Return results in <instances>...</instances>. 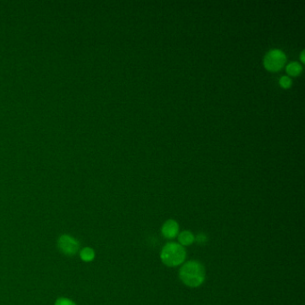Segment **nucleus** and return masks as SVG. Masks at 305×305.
Masks as SVG:
<instances>
[{
    "mask_svg": "<svg viewBox=\"0 0 305 305\" xmlns=\"http://www.w3.org/2000/svg\"><path fill=\"white\" fill-rule=\"evenodd\" d=\"M180 279L186 286L197 288L203 283L205 279L204 268L199 262H187L181 268Z\"/></svg>",
    "mask_w": 305,
    "mask_h": 305,
    "instance_id": "nucleus-1",
    "label": "nucleus"
},
{
    "mask_svg": "<svg viewBox=\"0 0 305 305\" xmlns=\"http://www.w3.org/2000/svg\"><path fill=\"white\" fill-rule=\"evenodd\" d=\"M185 250L180 245L168 244L161 252V260L167 266L176 267L180 265L185 261Z\"/></svg>",
    "mask_w": 305,
    "mask_h": 305,
    "instance_id": "nucleus-2",
    "label": "nucleus"
},
{
    "mask_svg": "<svg viewBox=\"0 0 305 305\" xmlns=\"http://www.w3.org/2000/svg\"><path fill=\"white\" fill-rule=\"evenodd\" d=\"M286 60L287 57L282 50L272 49L264 57L263 65L267 70L271 72H277L283 67Z\"/></svg>",
    "mask_w": 305,
    "mask_h": 305,
    "instance_id": "nucleus-3",
    "label": "nucleus"
},
{
    "mask_svg": "<svg viewBox=\"0 0 305 305\" xmlns=\"http://www.w3.org/2000/svg\"><path fill=\"white\" fill-rule=\"evenodd\" d=\"M58 247L66 255H74L77 253L80 245L73 237L62 236L58 240Z\"/></svg>",
    "mask_w": 305,
    "mask_h": 305,
    "instance_id": "nucleus-4",
    "label": "nucleus"
},
{
    "mask_svg": "<svg viewBox=\"0 0 305 305\" xmlns=\"http://www.w3.org/2000/svg\"><path fill=\"white\" fill-rule=\"evenodd\" d=\"M178 233V224L174 220H168L164 224L162 228V234L164 237L168 239L175 238Z\"/></svg>",
    "mask_w": 305,
    "mask_h": 305,
    "instance_id": "nucleus-5",
    "label": "nucleus"
},
{
    "mask_svg": "<svg viewBox=\"0 0 305 305\" xmlns=\"http://www.w3.org/2000/svg\"><path fill=\"white\" fill-rule=\"evenodd\" d=\"M178 240L182 245L187 246L194 243V237L192 233L185 231V232L181 233L180 236L178 237Z\"/></svg>",
    "mask_w": 305,
    "mask_h": 305,
    "instance_id": "nucleus-6",
    "label": "nucleus"
},
{
    "mask_svg": "<svg viewBox=\"0 0 305 305\" xmlns=\"http://www.w3.org/2000/svg\"><path fill=\"white\" fill-rule=\"evenodd\" d=\"M286 71L291 76H297L298 74L301 73L302 66L297 62H293V63H290L289 65H288Z\"/></svg>",
    "mask_w": 305,
    "mask_h": 305,
    "instance_id": "nucleus-7",
    "label": "nucleus"
},
{
    "mask_svg": "<svg viewBox=\"0 0 305 305\" xmlns=\"http://www.w3.org/2000/svg\"><path fill=\"white\" fill-rule=\"evenodd\" d=\"M80 254H81V258L85 262L92 261L95 256L94 251L90 248H84Z\"/></svg>",
    "mask_w": 305,
    "mask_h": 305,
    "instance_id": "nucleus-8",
    "label": "nucleus"
},
{
    "mask_svg": "<svg viewBox=\"0 0 305 305\" xmlns=\"http://www.w3.org/2000/svg\"><path fill=\"white\" fill-rule=\"evenodd\" d=\"M280 86L284 88V89H288V88L291 86L292 81H291V79L288 77V76H283V77L280 78Z\"/></svg>",
    "mask_w": 305,
    "mask_h": 305,
    "instance_id": "nucleus-9",
    "label": "nucleus"
},
{
    "mask_svg": "<svg viewBox=\"0 0 305 305\" xmlns=\"http://www.w3.org/2000/svg\"><path fill=\"white\" fill-rule=\"evenodd\" d=\"M76 305L72 301H70L66 298H60L56 301V305Z\"/></svg>",
    "mask_w": 305,
    "mask_h": 305,
    "instance_id": "nucleus-10",
    "label": "nucleus"
},
{
    "mask_svg": "<svg viewBox=\"0 0 305 305\" xmlns=\"http://www.w3.org/2000/svg\"><path fill=\"white\" fill-rule=\"evenodd\" d=\"M301 61L303 63H305V51L302 52L301 54Z\"/></svg>",
    "mask_w": 305,
    "mask_h": 305,
    "instance_id": "nucleus-11",
    "label": "nucleus"
}]
</instances>
